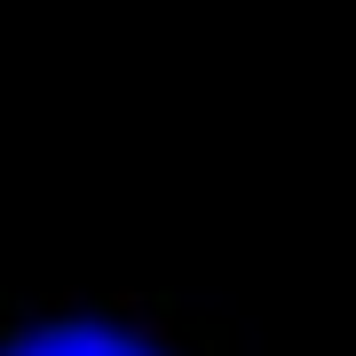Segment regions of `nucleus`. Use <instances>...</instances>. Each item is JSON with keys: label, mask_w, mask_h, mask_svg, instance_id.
<instances>
[{"label": "nucleus", "mask_w": 356, "mask_h": 356, "mask_svg": "<svg viewBox=\"0 0 356 356\" xmlns=\"http://www.w3.org/2000/svg\"><path fill=\"white\" fill-rule=\"evenodd\" d=\"M0 356H151V348L127 341V332H111V325H40L24 341H8Z\"/></svg>", "instance_id": "f257e3e1"}]
</instances>
